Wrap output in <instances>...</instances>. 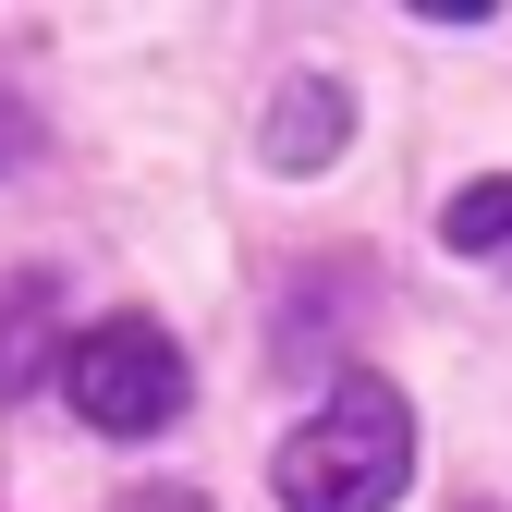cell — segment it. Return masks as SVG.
Returning <instances> with one entry per match:
<instances>
[{"label": "cell", "mask_w": 512, "mask_h": 512, "mask_svg": "<svg viewBox=\"0 0 512 512\" xmlns=\"http://www.w3.org/2000/svg\"><path fill=\"white\" fill-rule=\"evenodd\" d=\"M281 512H391L403 476H415V415L378 366L330 378V403H317L293 439H281Z\"/></svg>", "instance_id": "1"}, {"label": "cell", "mask_w": 512, "mask_h": 512, "mask_svg": "<svg viewBox=\"0 0 512 512\" xmlns=\"http://www.w3.org/2000/svg\"><path fill=\"white\" fill-rule=\"evenodd\" d=\"M61 391H74V415L110 427V439H159L196 378H183V342L159 330V317H98V330L61 354Z\"/></svg>", "instance_id": "2"}, {"label": "cell", "mask_w": 512, "mask_h": 512, "mask_svg": "<svg viewBox=\"0 0 512 512\" xmlns=\"http://www.w3.org/2000/svg\"><path fill=\"white\" fill-rule=\"evenodd\" d=\"M342 135H354V98H342L330 74H281L269 122H256V147H269V171H330V159H342Z\"/></svg>", "instance_id": "3"}, {"label": "cell", "mask_w": 512, "mask_h": 512, "mask_svg": "<svg viewBox=\"0 0 512 512\" xmlns=\"http://www.w3.org/2000/svg\"><path fill=\"white\" fill-rule=\"evenodd\" d=\"M49 305H61V281H13V293H0V391H37V366H49Z\"/></svg>", "instance_id": "4"}, {"label": "cell", "mask_w": 512, "mask_h": 512, "mask_svg": "<svg viewBox=\"0 0 512 512\" xmlns=\"http://www.w3.org/2000/svg\"><path fill=\"white\" fill-rule=\"evenodd\" d=\"M439 232H452V256H488V269L512 281V171L500 183H464V196L439 208Z\"/></svg>", "instance_id": "5"}, {"label": "cell", "mask_w": 512, "mask_h": 512, "mask_svg": "<svg viewBox=\"0 0 512 512\" xmlns=\"http://www.w3.org/2000/svg\"><path fill=\"white\" fill-rule=\"evenodd\" d=\"M122 512H208L196 488H122Z\"/></svg>", "instance_id": "6"}]
</instances>
